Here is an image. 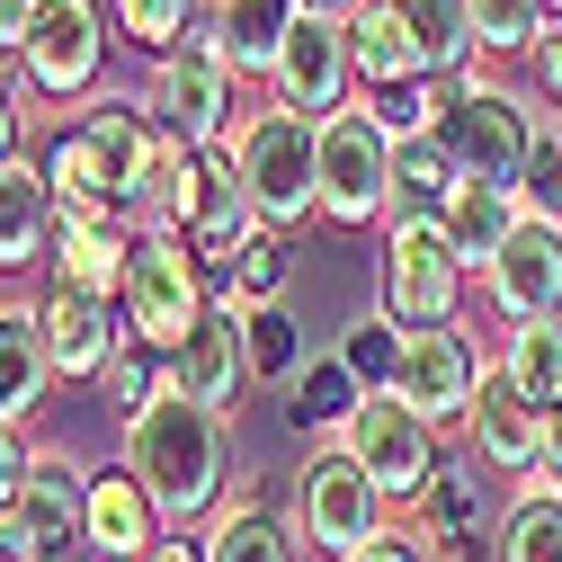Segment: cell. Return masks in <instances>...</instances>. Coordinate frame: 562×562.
Listing matches in <instances>:
<instances>
[{
	"label": "cell",
	"instance_id": "d6986e66",
	"mask_svg": "<svg viewBox=\"0 0 562 562\" xmlns=\"http://www.w3.org/2000/svg\"><path fill=\"white\" fill-rule=\"evenodd\" d=\"M90 153H99V170H108V196L116 205H134V215H144V196H153V170H161V134L144 125V108H99L90 125Z\"/></svg>",
	"mask_w": 562,
	"mask_h": 562
},
{
	"label": "cell",
	"instance_id": "ffe728a7",
	"mask_svg": "<svg viewBox=\"0 0 562 562\" xmlns=\"http://www.w3.org/2000/svg\"><path fill=\"white\" fill-rule=\"evenodd\" d=\"M348 63H358V81H375V90L429 81V63H419V36H411V19H402V0H367V10L348 19Z\"/></svg>",
	"mask_w": 562,
	"mask_h": 562
},
{
	"label": "cell",
	"instance_id": "4dcf8cb0",
	"mask_svg": "<svg viewBox=\"0 0 562 562\" xmlns=\"http://www.w3.org/2000/svg\"><path fill=\"white\" fill-rule=\"evenodd\" d=\"M501 562H562V491H527L501 527Z\"/></svg>",
	"mask_w": 562,
	"mask_h": 562
},
{
	"label": "cell",
	"instance_id": "e575fe53",
	"mask_svg": "<svg viewBox=\"0 0 562 562\" xmlns=\"http://www.w3.org/2000/svg\"><path fill=\"white\" fill-rule=\"evenodd\" d=\"M419 501H429V536L464 544V536H473V518H482V482H473L464 464H438V482L419 491Z\"/></svg>",
	"mask_w": 562,
	"mask_h": 562
},
{
	"label": "cell",
	"instance_id": "ac0fdd59",
	"mask_svg": "<svg viewBox=\"0 0 562 562\" xmlns=\"http://www.w3.org/2000/svg\"><path fill=\"white\" fill-rule=\"evenodd\" d=\"M473 447H482V464H509V473H536L544 464V411L501 375V367H491L482 375V393H473Z\"/></svg>",
	"mask_w": 562,
	"mask_h": 562
},
{
	"label": "cell",
	"instance_id": "8d00e7d4",
	"mask_svg": "<svg viewBox=\"0 0 562 562\" xmlns=\"http://www.w3.org/2000/svg\"><path fill=\"white\" fill-rule=\"evenodd\" d=\"M277 286H286V241H277V233H250V250L233 259V304L268 313V304H277Z\"/></svg>",
	"mask_w": 562,
	"mask_h": 562
},
{
	"label": "cell",
	"instance_id": "681fc988",
	"mask_svg": "<svg viewBox=\"0 0 562 562\" xmlns=\"http://www.w3.org/2000/svg\"><path fill=\"white\" fill-rule=\"evenodd\" d=\"M358 562H419V553H411V544H393V536H384V544H367V553H358Z\"/></svg>",
	"mask_w": 562,
	"mask_h": 562
},
{
	"label": "cell",
	"instance_id": "8fae6325",
	"mask_svg": "<svg viewBox=\"0 0 562 562\" xmlns=\"http://www.w3.org/2000/svg\"><path fill=\"white\" fill-rule=\"evenodd\" d=\"M81 518H90V482H81L72 464L36 456L27 482H19V501L0 509V553H10V562H36L45 544H72Z\"/></svg>",
	"mask_w": 562,
	"mask_h": 562
},
{
	"label": "cell",
	"instance_id": "7c38bea8",
	"mask_svg": "<svg viewBox=\"0 0 562 562\" xmlns=\"http://www.w3.org/2000/svg\"><path fill=\"white\" fill-rule=\"evenodd\" d=\"M482 375H491V367L473 358V339H456V330H411V339H402V367H393V402L419 411V419H456V411H473Z\"/></svg>",
	"mask_w": 562,
	"mask_h": 562
},
{
	"label": "cell",
	"instance_id": "4316f807",
	"mask_svg": "<svg viewBox=\"0 0 562 562\" xmlns=\"http://www.w3.org/2000/svg\"><path fill=\"white\" fill-rule=\"evenodd\" d=\"M54 384V358H45V330L27 304H0V419L36 411V393Z\"/></svg>",
	"mask_w": 562,
	"mask_h": 562
},
{
	"label": "cell",
	"instance_id": "d6a6232c",
	"mask_svg": "<svg viewBox=\"0 0 562 562\" xmlns=\"http://www.w3.org/2000/svg\"><path fill=\"white\" fill-rule=\"evenodd\" d=\"M367 393H358V375H348L339 358L330 367H313L304 384H295V402H286V429H330V419H339V429H348V411H358Z\"/></svg>",
	"mask_w": 562,
	"mask_h": 562
},
{
	"label": "cell",
	"instance_id": "1f68e13d",
	"mask_svg": "<svg viewBox=\"0 0 562 562\" xmlns=\"http://www.w3.org/2000/svg\"><path fill=\"white\" fill-rule=\"evenodd\" d=\"M45 179H54V196H63V215H108V170H99V153H90V134H63L54 144V161H45Z\"/></svg>",
	"mask_w": 562,
	"mask_h": 562
},
{
	"label": "cell",
	"instance_id": "2e32d148",
	"mask_svg": "<svg viewBox=\"0 0 562 562\" xmlns=\"http://www.w3.org/2000/svg\"><path fill=\"white\" fill-rule=\"evenodd\" d=\"M36 330H45V358H54V375H108V358H116V313H108V295H90V286H45V304H36Z\"/></svg>",
	"mask_w": 562,
	"mask_h": 562
},
{
	"label": "cell",
	"instance_id": "603a6c76",
	"mask_svg": "<svg viewBox=\"0 0 562 562\" xmlns=\"http://www.w3.org/2000/svg\"><path fill=\"white\" fill-rule=\"evenodd\" d=\"M81 536H90L108 562L153 553V501H144V482H134V473H99V482H90V518H81Z\"/></svg>",
	"mask_w": 562,
	"mask_h": 562
},
{
	"label": "cell",
	"instance_id": "ba28073f",
	"mask_svg": "<svg viewBox=\"0 0 562 562\" xmlns=\"http://www.w3.org/2000/svg\"><path fill=\"white\" fill-rule=\"evenodd\" d=\"M393 205V134L375 108H339L322 125V215L330 224H375Z\"/></svg>",
	"mask_w": 562,
	"mask_h": 562
},
{
	"label": "cell",
	"instance_id": "cb8c5ba5",
	"mask_svg": "<svg viewBox=\"0 0 562 562\" xmlns=\"http://www.w3.org/2000/svg\"><path fill=\"white\" fill-rule=\"evenodd\" d=\"M456 161L419 134V144H393V224H447V205H456Z\"/></svg>",
	"mask_w": 562,
	"mask_h": 562
},
{
	"label": "cell",
	"instance_id": "4fadbf2b",
	"mask_svg": "<svg viewBox=\"0 0 562 562\" xmlns=\"http://www.w3.org/2000/svg\"><path fill=\"white\" fill-rule=\"evenodd\" d=\"M277 99H286L295 116L330 125L339 116V90L358 81V63H348V19H295V36L277 45Z\"/></svg>",
	"mask_w": 562,
	"mask_h": 562
},
{
	"label": "cell",
	"instance_id": "c3c4849f",
	"mask_svg": "<svg viewBox=\"0 0 562 562\" xmlns=\"http://www.w3.org/2000/svg\"><path fill=\"white\" fill-rule=\"evenodd\" d=\"M295 10H304V19H339V10H348V19H358V10H367V0H295Z\"/></svg>",
	"mask_w": 562,
	"mask_h": 562
},
{
	"label": "cell",
	"instance_id": "60d3db41",
	"mask_svg": "<svg viewBox=\"0 0 562 562\" xmlns=\"http://www.w3.org/2000/svg\"><path fill=\"white\" fill-rule=\"evenodd\" d=\"M99 384H108V402H116V411H134V419H144V411L161 402V384H153V367L134 358V348H116V358H108V375H99Z\"/></svg>",
	"mask_w": 562,
	"mask_h": 562
},
{
	"label": "cell",
	"instance_id": "bcb514c9",
	"mask_svg": "<svg viewBox=\"0 0 562 562\" xmlns=\"http://www.w3.org/2000/svg\"><path fill=\"white\" fill-rule=\"evenodd\" d=\"M36 562H108V553H99V544H90V536H72V544H45V553H36Z\"/></svg>",
	"mask_w": 562,
	"mask_h": 562
},
{
	"label": "cell",
	"instance_id": "7bdbcfd3",
	"mask_svg": "<svg viewBox=\"0 0 562 562\" xmlns=\"http://www.w3.org/2000/svg\"><path fill=\"white\" fill-rule=\"evenodd\" d=\"M536 81L562 99V27H544V36H536Z\"/></svg>",
	"mask_w": 562,
	"mask_h": 562
},
{
	"label": "cell",
	"instance_id": "44dd1931",
	"mask_svg": "<svg viewBox=\"0 0 562 562\" xmlns=\"http://www.w3.org/2000/svg\"><path fill=\"white\" fill-rule=\"evenodd\" d=\"M295 0H215V54L233 72H277V45L295 36Z\"/></svg>",
	"mask_w": 562,
	"mask_h": 562
},
{
	"label": "cell",
	"instance_id": "5bb4252c",
	"mask_svg": "<svg viewBox=\"0 0 562 562\" xmlns=\"http://www.w3.org/2000/svg\"><path fill=\"white\" fill-rule=\"evenodd\" d=\"M99 54H108V36H99V0H36V27H27V81H36L45 99L90 90V81H99Z\"/></svg>",
	"mask_w": 562,
	"mask_h": 562
},
{
	"label": "cell",
	"instance_id": "d590c367",
	"mask_svg": "<svg viewBox=\"0 0 562 562\" xmlns=\"http://www.w3.org/2000/svg\"><path fill=\"white\" fill-rule=\"evenodd\" d=\"M188 19H196V0H116V27L134 45H153V54H179L188 45Z\"/></svg>",
	"mask_w": 562,
	"mask_h": 562
},
{
	"label": "cell",
	"instance_id": "5b68a950",
	"mask_svg": "<svg viewBox=\"0 0 562 562\" xmlns=\"http://www.w3.org/2000/svg\"><path fill=\"white\" fill-rule=\"evenodd\" d=\"M295 536L313 553H339V562H358L367 544H384V491L375 473L348 456V447H322L295 482Z\"/></svg>",
	"mask_w": 562,
	"mask_h": 562
},
{
	"label": "cell",
	"instance_id": "7dc6e473",
	"mask_svg": "<svg viewBox=\"0 0 562 562\" xmlns=\"http://www.w3.org/2000/svg\"><path fill=\"white\" fill-rule=\"evenodd\" d=\"M544 473H553V482H562V402H553V411H544Z\"/></svg>",
	"mask_w": 562,
	"mask_h": 562
},
{
	"label": "cell",
	"instance_id": "f546056e",
	"mask_svg": "<svg viewBox=\"0 0 562 562\" xmlns=\"http://www.w3.org/2000/svg\"><path fill=\"white\" fill-rule=\"evenodd\" d=\"M205 562H295V536L277 527L259 501H233L215 518V544H205Z\"/></svg>",
	"mask_w": 562,
	"mask_h": 562
},
{
	"label": "cell",
	"instance_id": "ee69618b",
	"mask_svg": "<svg viewBox=\"0 0 562 562\" xmlns=\"http://www.w3.org/2000/svg\"><path fill=\"white\" fill-rule=\"evenodd\" d=\"M27 27H36V0H0V45L27 54Z\"/></svg>",
	"mask_w": 562,
	"mask_h": 562
},
{
	"label": "cell",
	"instance_id": "d4e9b609",
	"mask_svg": "<svg viewBox=\"0 0 562 562\" xmlns=\"http://www.w3.org/2000/svg\"><path fill=\"white\" fill-rule=\"evenodd\" d=\"M54 233V179H36V161L0 170V268H27Z\"/></svg>",
	"mask_w": 562,
	"mask_h": 562
},
{
	"label": "cell",
	"instance_id": "52a82bcc",
	"mask_svg": "<svg viewBox=\"0 0 562 562\" xmlns=\"http://www.w3.org/2000/svg\"><path fill=\"white\" fill-rule=\"evenodd\" d=\"M153 116L188 153H215L233 134V63L215 54V36H188L179 54L153 63Z\"/></svg>",
	"mask_w": 562,
	"mask_h": 562
},
{
	"label": "cell",
	"instance_id": "6da1fadb",
	"mask_svg": "<svg viewBox=\"0 0 562 562\" xmlns=\"http://www.w3.org/2000/svg\"><path fill=\"white\" fill-rule=\"evenodd\" d=\"M144 224L188 241L196 268H233L250 250V188L233 170V153H188L161 134V170H153V196H144Z\"/></svg>",
	"mask_w": 562,
	"mask_h": 562
},
{
	"label": "cell",
	"instance_id": "7a4b0ae2",
	"mask_svg": "<svg viewBox=\"0 0 562 562\" xmlns=\"http://www.w3.org/2000/svg\"><path fill=\"white\" fill-rule=\"evenodd\" d=\"M125 473L144 482V501L161 518H205L215 491H224V419L188 393H161L125 429Z\"/></svg>",
	"mask_w": 562,
	"mask_h": 562
},
{
	"label": "cell",
	"instance_id": "f1b7e54d",
	"mask_svg": "<svg viewBox=\"0 0 562 562\" xmlns=\"http://www.w3.org/2000/svg\"><path fill=\"white\" fill-rule=\"evenodd\" d=\"M501 375H509L536 411H553V402H562V313H553V322H518V330H509Z\"/></svg>",
	"mask_w": 562,
	"mask_h": 562
},
{
	"label": "cell",
	"instance_id": "836d02e7",
	"mask_svg": "<svg viewBox=\"0 0 562 562\" xmlns=\"http://www.w3.org/2000/svg\"><path fill=\"white\" fill-rule=\"evenodd\" d=\"M464 19H473V45H491V54H536L544 0H464Z\"/></svg>",
	"mask_w": 562,
	"mask_h": 562
},
{
	"label": "cell",
	"instance_id": "277c9868",
	"mask_svg": "<svg viewBox=\"0 0 562 562\" xmlns=\"http://www.w3.org/2000/svg\"><path fill=\"white\" fill-rule=\"evenodd\" d=\"M429 144L456 161V179L473 188H518L527 161H536V116L509 99V90H473V81H447L438 99V125H429Z\"/></svg>",
	"mask_w": 562,
	"mask_h": 562
},
{
	"label": "cell",
	"instance_id": "f6af8a7d",
	"mask_svg": "<svg viewBox=\"0 0 562 562\" xmlns=\"http://www.w3.org/2000/svg\"><path fill=\"white\" fill-rule=\"evenodd\" d=\"M19 161V108H10V90H0V170Z\"/></svg>",
	"mask_w": 562,
	"mask_h": 562
},
{
	"label": "cell",
	"instance_id": "83f0119b",
	"mask_svg": "<svg viewBox=\"0 0 562 562\" xmlns=\"http://www.w3.org/2000/svg\"><path fill=\"white\" fill-rule=\"evenodd\" d=\"M402 19L419 36V63H429V81H464V54H473V19H464V0H402Z\"/></svg>",
	"mask_w": 562,
	"mask_h": 562
},
{
	"label": "cell",
	"instance_id": "f35d334b",
	"mask_svg": "<svg viewBox=\"0 0 562 562\" xmlns=\"http://www.w3.org/2000/svg\"><path fill=\"white\" fill-rule=\"evenodd\" d=\"M339 367L358 375V384H375V393H393V367H402V339H393L384 322H358V330H348V348H339Z\"/></svg>",
	"mask_w": 562,
	"mask_h": 562
},
{
	"label": "cell",
	"instance_id": "9c48e42d",
	"mask_svg": "<svg viewBox=\"0 0 562 562\" xmlns=\"http://www.w3.org/2000/svg\"><path fill=\"white\" fill-rule=\"evenodd\" d=\"M116 304H125V322L144 330L153 348H179V339L205 322V295H196V259H188V241H170V233H134Z\"/></svg>",
	"mask_w": 562,
	"mask_h": 562
},
{
	"label": "cell",
	"instance_id": "484cf974",
	"mask_svg": "<svg viewBox=\"0 0 562 562\" xmlns=\"http://www.w3.org/2000/svg\"><path fill=\"white\" fill-rule=\"evenodd\" d=\"M125 233L108 215H63V250H54V277L63 286H90V295H116L125 286Z\"/></svg>",
	"mask_w": 562,
	"mask_h": 562
},
{
	"label": "cell",
	"instance_id": "30bf717a",
	"mask_svg": "<svg viewBox=\"0 0 562 562\" xmlns=\"http://www.w3.org/2000/svg\"><path fill=\"white\" fill-rule=\"evenodd\" d=\"M339 447H348V456H358V464L375 473V491H384V501H393V491H429V482H438L429 419H419V411H402L393 393H367L358 411H348Z\"/></svg>",
	"mask_w": 562,
	"mask_h": 562
},
{
	"label": "cell",
	"instance_id": "f907efd6",
	"mask_svg": "<svg viewBox=\"0 0 562 562\" xmlns=\"http://www.w3.org/2000/svg\"><path fill=\"white\" fill-rule=\"evenodd\" d=\"M144 562H196V553H188V544H153Z\"/></svg>",
	"mask_w": 562,
	"mask_h": 562
},
{
	"label": "cell",
	"instance_id": "b9f144b4",
	"mask_svg": "<svg viewBox=\"0 0 562 562\" xmlns=\"http://www.w3.org/2000/svg\"><path fill=\"white\" fill-rule=\"evenodd\" d=\"M27 464H36V456L19 447V429H10V419H0V509L19 501V482H27Z\"/></svg>",
	"mask_w": 562,
	"mask_h": 562
},
{
	"label": "cell",
	"instance_id": "e0dca14e",
	"mask_svg": "<svg viewBox=\"0 0 562 562\" xmlns=\"http://www.w3.org/2000/svg\"><path fill=\"white\" fill-rule=\"evenodd\" d=\"M241 375H250L241 322H233V313H205V322L170 348V384H161V393H188V402H205V411L224 419V402L241 393Z\"/></svg>",
	"mask_w": 562,
	"mask_h": 562
},
{
	"label": "cell",
	"instance_id": "3957f363",
	"mask_svg": "<svg viewBox=\"0 0 562 562\" xmlns=\"http://www.w3.org/2000/svg\"><path fill=\"white\" fill-rule=\"evenodd\" d=\"M233 170L250 188V215L259 224H295L322 205V125L295 108H259L250 125H233Z\"/></svg>",
	"mask_w": 562,
	"mask_h": 562
},
{
	"label": "cell",
	"instance_id": "8992f818",
	"mask_svg": "<svg viewBox=\"0 0 562 562\" xmlns=\"http://www.w3.org/2000/svg\"><path fill=\"white\" fill-rule=\"evenodd\" d=\"M456 295H464V259H456L447 224H393V241H384V322H402V339L447 330Z\"/></svg>",
	"mask_w": 562,
	"mask_h": 562
},
{
	"label": "cell",
	"instance_id": "74e56055",
	"mask_svg": "<svg viewBox=\"0 0 562 562\" xmlns=\"http://www.w3.org/2000/svg\"><path fill=\"white\" fill-rule=\"evenodd\" d=\"M241 348H250V375H295V313H286V304L250 313Z\"/></svg>",
	"mask_w": 562,
	"mask_h": 562
},
{
	"label": "cell",
	"instance_id": "9a60e30c",
	"mask_svg": "<svg viewBox=\"0 0 562 562\" xmlns=\"http://www.w3.org/2000/svg\"><path fill=\"white\" fill-rule=\"evenodd\" d=\"M491 295H501V313H509V330L518 322H553L562 313V224H518L509 233V250L491 259Z\"/></svg>",
	"mask_w": 562,
	"mask_h": 562
},
{
	"label": "cell",
	"instance_id": "ab89813d",
	"mask_svg": "<svg viewBox=\"0 0 562 562\" xmlns=\"http://www.w3.org/2000/svg\"><path fill=\"white\" fill-rule=\"evenodd\" d=\"M518 196L536 205V224H562V144L544 134L536 144V161H527V179H518Z\"/></svg>",
	"mask_w": 562,
	"mask_h": 562
},
{
	"label": "cell",
	"instance_id": "7402d4cb",
	"mask_svg": "<svg viewBox=\"0 0 562 562\" xmlns=\"http://www.w3.org/2000/svg\"><path fill=\"white\" fill-rule=\"evenodd\" d=\"M518 224H527V196H518V188H473V179H464V188H456V205H447V241H456V259H464V268H473V259L491 268V259L509 250V233H518Z\"/></svg>",
	"mask_w": 562,
	"mask_h": 562
}]
</instances>
